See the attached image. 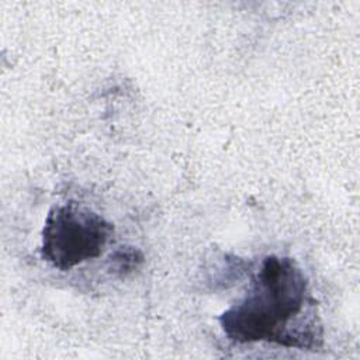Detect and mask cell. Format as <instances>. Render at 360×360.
Masks as SVG:
<instances>
[{
    "label": "cell",
    "instance_id": "cell-2",
    "mask_svg": "<svg viewBox=\"0 0 360 360\" xmlns=\"http://www.w3.org/2000/svg\"><path fill=\"white\" fill-rule=\"evenodd\" d=\"M114 226L104 217L76 201L49 210L41 238V257L52 267L66 271L98 257Z\"/></svg>",
    "mask_w": 360,
    "mask_h": 360
},
{
    "label": "cell",
    "instance_id": "cell-1",
    "mask_svg": "<svg viewBox=\"0 0 360 360\" xmlns=\"http://www.w3.org/2000/svg\"><path fill=\"white\" fill-rule=\"evenodd\" d=\"M308 278L288 256H266L252 276L245 295L218 321L236 343L269 342L284 347L316 350L323 328L315 311Z\"/></svg>",
    "mask_w": 360,
    "mask_h": 360
},
{
    "label": "cell",
    "instance_id": "cell-3",
    "mask_svg": "<svg viewBox=\"0 0 360 360\" xmlns=\"http://www.w3.org/2000/svg\"><path fill=\"white\" fill-rule=\"evenodd\" d=\"M143 263V253L134 246H120L108 257V270L117 277H127Z\"/></svg>",
    "mask_w": 360,
    "mask_h": 360
}]
</instances>
